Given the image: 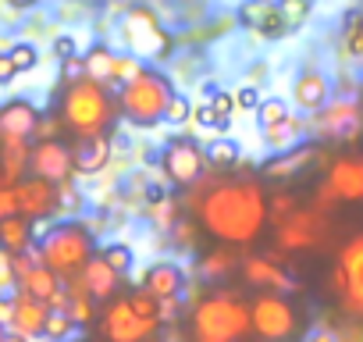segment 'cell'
Segmentation results:
<instances>
[{
    "mask_svg": "<svg viewBox=\"0 0 363 342\" xmlns=\"http://www.w3.org/2000/svg\"><path fill=\"white\" fill-rule=\"evenodd\" d=\"M267 193L253 179H228L200 197V225L225 246H250L267 228Z\"/></svg>",
    "mask_w": 363,
    "mask_h": 342,
    "instance_id": "cell-1",
    "label": "cell"
},
{
    "mask_svg": "<svg viewBox=\"0 0 363 342\" xmlns=\"http://www.w3.org/2000/svg\"><path fill=\"white\" fill-rule=\"evenodd\" d=\"M114 96L107 86L93 82V79H75V82H65V93H61V104H57V118L61 125L79 136V139H89V136H107L111 121H114Z\"/></svg>",
    "mask_w": 363,
    "mask_h": 342,
    "instance_id": "cell-2",
    "label": "cell"
},
{
    "mask_svg": "<svg viewBox=\"0 0 363 342\" xmlns=\"http://www.w3.org/2000/svg\"><path fill=\"white\" fill-rule=\"evenodd\" d=\"M193 342H242L250 335V303L235 292H207L189 310Z\"/></svg>",
    "mask_w": 363,
    "mask_h": 342,
    "instance_id": "cell-3",
    "label": "cell"
},
{
    "mask_svg": "<svg viewBox=\"0 0 363 342\" xmlns=\"http://www.w3.org/2000/svg\"><path fill=\"white\" fill-rule=\"evenodd\" d=\"M36 253H40V264H47L54 275H61L65 282L75 278L86 260L96 253V236L86 221L79 218H65V221H54L50 228L40 232L36 239Z\"/></svg>",
    "mask_w": 363,
    "mask_h": 342,
    "instance_id": "cell-4",
    "label": "cell"
},
{
    "mask_svg": "<svg viewBox=\"0 0 363 342\" xmlns=\"http://www.w3.org/2000/svg\"><path fill=\"white\" fill-rule=\"evenodd\" d=\"M174 93H178V89H174V82H171L164 72L143 65V68L121 86V93H118V111L125 114L128 125H135V128H153V125L164 121L167 104H171Z\"/></svg>",
    "mask_w": 363,
    "mask_h": 342,
    "instance_id": "cell-5",
    "label": "cell"
},
{
    "mask_svg": "<svg viewBox=\"0 0 363 342\" xmlns=\"http://www.w3.org/2000/svg\"><path fill=\"white\" fill-rule=\"evenodd\" d=\"M250 331L260 342H299L303 314L289 292H257L250 299Z\"/></svg>",
    "mask_w": 363,
    "mask_h": 342,
    "instance_id": "cell-6",
    "label": "cell"
},
{
    "mask_svg": "<svg viewBox=\"0 0 363 342\" xmlns=\"http://www.w3.org/2000/svg\"><path fill=\"white\" fill-rule=\"evenodd\" d=\"M331 289L338 307L363 324V232H352L338 253H335V267H331Z\"/></svg>",
    "mask_w": 363,
    "mask_h": 342,
    "instance_id": "cell-7",
    "label": "cell"
},
{
    "mask_svg": "<svg viewBox=\"0 0 363 342\" xmlns=\"http://www.w3.org/2000/svg\"><path fill=\"white\" fill-rule=\"evenodd\" d=\"M331 200L363 204V150H345V153H338V157L328 164L313 207H317V211H328Z\"/></svg>",
    "mask_w": 363,
    "mask_h": 342,
    "instance_id": "cell-8",
    "label": "cell"
},
{
    "mask_svg": "<svg viewBox=\"0 0 363 342\" xmlns=\"http://www.w3.org/2000/svg\"><path fill=\"white\" fill-rule=\"evenodd\" d=\"M121 36H125L128 54L146 57V61H160V57L171 50L167 29L160 26V18H157L146 4H135V8L125 11V18H121Z\"/></svg>",
    "mask_w": 363,
    "mask_h": 342,
    "instance_id": "cell-9",
    "label": "cell"
},
{
    "mask_svg": "<svg viewBox=\"0 0 363 342\" xmlns=\"http://www.w3.org/2000/svg\"><path fill=\"white\" fill-rule=\"evenodd\" d=\"M160 171L164 179L178 189H189L203 179L207 171V153L196 139H186V136H174L167 139V146L160 150Z\"/></svg>",
    "mask_w": 363,
    "mask_h": 342,
    "instance_id": "cell-10",
    "label": "cell"
},
{
    "mask_svg": "<svg viewBox=\"0 0 363 342\" xmlns=\"http://www.w3.org/2000/svg\"><path fill=\"white\" fill-rule=\"evenodd\" d=\"M328 236V218L317 207H299L292 218L274 225V246L281 253H306L317 250Z\"/></svg>",
    "mask_w": 363,
    "mask_h": 342,
    "instance_id": "cell-11",
    "label": "cell"
},
{
    "mask_svg": "<svg viewBox=\"0 0 363 342\" xmlns=\"http://www.w3.org/2000/svg\"><path fill=\"white\" fill-rule=\"evenodd\" d=\"M310 128L317 139H328V143H356L363 136V107L356 100L324 104L310 118Z\"/></svg>",
    "mask_w": 363,
    "mask_h": 342,
    "instance_id": "cell-12",
    "label": "cell"
},
{
    "mask_svg": "<svg viewBox=\"0 0 363 342\" xmlns=\"http://www.w3.org/2000/svg\"><path fill=\"white\" fill-rule=\"evenodd\" d=\"M96 328L104 335V342H150L157 335V324L143 321L125 296H114L107 299V307L100 310L96 317Z\"/></svg>",
    "mask_w": 363,
    "mask_h": 342,
    "instance_id": "cell-13",
    "label": "cell"
},
{
    "mask_svg": "<svg viewBox=\"0 0 363 342\" xmlns=\"http://www.w3.org/2000/svg\"><path fill=\"white\" fill-rule=\"evenodd\" d=\"M29 175H40V179L54 182V186L72 182V175H75L72 146L61 143V139H36L33 143V157H29Z\"/></svg>",
    "mask_w": 363,
    "mask_h": 342,
    "instance_id": "cell-14",
    "label": "cell"
},
{
    "mask_svg": "<svg viewBox=\"0 0 363 342\" xmlns=\"http://www.w3.org/2000/svg\"><path fill=\"white\" fill-rule=\"evenodd\" d=\"M15 197H18V214L29 218L33 225L43 218H54L61 211V186H54L40 175H26L22 182H15Z\"/></svg>",
    "mask_w": 363,
    "mask_h": 342,
    "instance_id": "cell-15",
    "label": "cell"
},
{
    "mask_svg": "<svg viewBox=\"0 0 363 342\" xmlns=\"http://www.w3.org/2000/svg\"><path fill=\"white\" fill-rule=\"evenodd\" d=\"M239 271H242L246 285L257 289V292H292V289H296L292 275H289L278 260H271V257H264V253L242 257V267H239Z\"/></svg>",
    "mask_w": 363,
    "mask_h": 342,
    "instance_id": "cell-16",
    "label": "cell"
},
{
    "mask_svg": "<svg viewBox=\"0 0 363 342\" xmlns=\"http://www.w3.org/2000/svg\"><path fill=\"white\" fill-rule=\"evenodd\" d=\"M317 153H320L317 143H296L289 150H274V157H267L260 164V171L267 179H274V182H289V179L303 175V171L317 160Z\"/></svg>",
    "mask_w": 363,
    "mask_h": 342,
    "instance_id": "cell-17",
    "label": "cell"
},
{
    "mask_svg": "<svg viewBox=\"0 0 363 342\" xmlns=\"http://www.w3.org/2000/svg\"><path fill=\"white\" fill-rule=\"evenodd\" d=\"M40 111L33 100H8L0 104V139H36L40 128Z\"/></svg>",
    "mask_w": 363,
    "mask_h": 342,
    "instance_id": "cell-18",
    "label": "cell"
},
{
    "mask_svg": "<svg viewBox=\"0 0 363 342\" xmlns=\"http://www.w3.org/2000/svg\"><path fill=\"white\" fill-rule=\"evenodd\" d=\"M18 292L47 303V307H61L65 303V278L54 275L47 264H33L22 278H18Z\"/></svg>",
    "mask_w": 363,
    "mask_h": 342,
    "instance_id": "cell-19",
    "label": "cell"
},
{
    "mask_svg": "<svg viewBox=\"0 0 363 342\" xmlns=\"http://www.w3.org/2000/svg\"><path fill=\"white\" fill-rule=\"evenodd\" d=\"M143 289L153 292L157 299H178L186 292V271L174 260H153L146 271H143Z\"/></svg>",
    "mask_w": 363,
    "mask_h": 342,
    "instance_id": "cell-20",
    "label": "cell"
},
{
    "mask_svg": "<svg viewBox=\"0 0 363 342\" xmlns=\"http://www.w3.org/2000/svg\"><path fill=\"white\" fill-rule=\"evenodd\" d=\"M82 285H86V292L96 299V303H107V299H114L118 296V285H121V275L100 257V253H93L89 260H86V267L75 275Z\"/></svg>",
    "mask_w": 363,
    "mask_h": 342,
    "instance_id": "cell-21",
    "label": "cell"
},
{
    "mask_svg": "<svg viewBox=\"0 0 363 342\" xmlns=\"http://www.w3.org/2000/svg\"><path fill=\"white\" fill-rule=\"evenodd\" d=\"M47 317H50V307L47 303H40V299H33L26 292H15V317H11V328L8 331H18L29 342L33 338H43Z\"/></svg>",
    "mask_w": 363,
    "mask_h": 342,
    "instance_id": "cell-22",
    "label": "cell"
},
{
    "mask_svg": "<svg viewBox=\"0 0 363 342\" xmlns=\"http://www.w3.org/2000/svg\"><path fill=\"white\" fill-rule=\"evenodd\" d=\"M72 157H75V175H100L114 157V146L107 136H89L72 146Z\"/></svg>",
    "mask_w": 363,
    "mask_h": 342,
    "instance_id": "cell-23",
    "label": "cell"
},
{
    "mask_svg": "<svg viewBox=\"0 0 363 342\" xmlns=\"http://www.w3.org/2000/svg\"><path fill=\"white\" fill-rule=\"evenodd\" d=\"M328 96H331V86H328V79H324L320 72L306 68V72L296 75V82H292V104H296L299 111L317 114V111L328 104Z\"/></svg>",
    "mask_w": 363,
    "mask_h": 342,
    "instance_id": "cell-24",
    "label": "cell"
},
{
    "mask_svg": "<svg viewBox=\"0 0 363 342\" xmlns=\"http://www.w3.org/2000/svg\"><path fill=\"white\" fill-rule=\"evenodd\" d=\"M118 65H121V54H114L104 43H93L82 57V75L107 86V89H118Z\"/></svg>",
    "mask_w": 363,
    "mask_h": 342,
    "instance_id": "cell-25",
    "label": "cell"
},
{
    "mask_svg": "<svg viewBox=\"0 0 363 342\" xmlns=\"http://www.w3.org/2000/svg\"><path fill=\"white\" fill-rule=\"evenodd\" d=\"M61 307L68 310V317L75 321V328H89L100 317V303L86 292V285L79 278H68L65 282V303Z\"/></svg>",
    "mask_w": 363,
    "mask_h": 342,
    "instance_id": "cell-26",
    "label": "cell"
},
{
    "mask_svg": "<svg viewBox=\"0 0 363 342\" xmlns=\"http://www.w3.org/2000/svg\"><path fill=\"white\" fill-rule=\"evenodd\" d=\"M29 157H33V139H0V164H4L11 186L29 175Z\"/></svg>",
    "mask_w": 363,
    "mask_h": 342,
    "instance_id": "cell-27",
    "label": "cell"
},
{
    "mask_svg": "<svg viewBox=\"0 0 363 342\" xmlns=\"http://www.w3.org/2000/svg\"><path fill=\"white\" fill-rule=\"evenodd\" d=\"M36 246V232H33V221L15 214L8 221H0V250H8V253H26Z\"/></svg>",
    "mask_w": 363,
    "mask_h": 342,
    "instance_id": "cell-28",
    "label": "cell"
},
{
    "mask_svg": "<svg viewBox=\"0 0 363 342\" xmlns=\"http://www.w3.org/2000/svg\"><path fill=\"white\" fill-rule=\"evenodd\" d=\"M242 267V257L232 250V246H218V250H211L207 257H200V275L207 278V282H218V278H232L235 271Z\"/></svg>",
    "mask_w": 363,
    "mask_h": 342,
    "instance_id": "cell-29",
    "label": "cell"
},
{
    "mask_svg": "<svg viewBox=\"0 0 363 342\" xmlns=\"http://www.w3.org/2000/svg\"><path fill=\"white\" fill-rule=\"evenodd\" d=\"M203 153H207V164H211L214 171H232V167L239 164V157H242V146H239L232 136H221V139H214Z\"/></svg>",
    "mask_w": 363,
    "mask_h": 342,
    "instance_id": "cell-30",
    "label": "cell"
},
{
    "mask_svg": "<svg viewBox=\"0 0 363 342\" xmlns=\"http://www.w3.org/2000/svg\"><path fill=\"white\" fill-rule=\"evenodd\" d=\"M289 118H292V107H289L285 100H278V96L260 100V107H257V125H260V132H271V128H278V125L289 121Z\"/></svg>",
    "mask_w": 363,
    "mask_h": 342,
    "instance_id": "cell-31",
    "label": "cell"
},
{
    "mask_svg": "<svg viewBox=\"0 0 363 342\" xmlns=\"http://www.w3.org/2000/svg\"><path fill=\"white\" fill-rule=\"evenodd\" d=\"M125 299H128V307H132L143 321H150V324H157V328L164 324V321H160V299H157L153 292H146L143 285H139V289H132Z\"/></svg>",
    "mask_w": 363,
    "mask_h": 342,
    "instance_id": "cell-32",
    "label": "cell"
},
{
    "mask_svg": "<svg viewBox=\"0 0 363 342\" xmlns=\"http://www.w3.org/2000/svg\"><path fill=\"white\" fill-rule=\"evenodd\" d=\"M150 221H153V228H160V232H171L174 225H178V204H174V197H160V200H153L150 204Z\"/></svg>",
    "mask_w": 363,
    "mask_h": 342,
    "instance_id": "cell-33",
    "label": "cell"
},
{
    "mask_svg": "<svg viewBox=\"0 0 363 342\" xmlns=\"http://www.w3.org/2000/svg\"><path fill=\"white\" fill-rule=\"evenodd\" d=\"M72 331H75V321L68 317V310H65V307H50V317H47L43 338H47V342H65Z\"/></svg>",
    "mask_w": 363,
    "mask_h": 342,
    "instance_id": "cell-34",
    "label": "cell"
},
{
    "mask_svg": "<svg viewBox=\"0 0 363 342\" xmlns=\"http://www.w3.org/2000/svg\"><path fill=\"white\" fill-rule=\"evenodd\" d=\"M303 204H299V197L296 193H289V189H281V193H274L271 200H267V221H285V218H292L296 211H299Z\"/></svg>",
    "mask_w": 363,
    "mask_h": 342,
    "instance_id": "cell-35",
    "label": "cell"
},
{
    "mask_svg": "<svg viewBox=\"0 0 363 342\" xmlns=\"http://www.w3.org/2000/svg\"><path fill=\"white\" fill-rule=\"evenodd\" d=\"M100 257H104V260H107L121 278H125V275L132 271V264H135V253H132V246H128V243H107V246L100 250Z\"/></svg>",
    "mask_w": 363,
    "mask_h": 342,
    "instance_id": "cell-36",
    "label": "cell"
},
{
    "mask_svg": "<svg viewBox=\"0 0 363 342\" xmlns=\"http://www.w3.org/2000/svg\"><path fill=\"white\" fill-rule=\"evenodd\" d=\"M278 11L289 22V29H299L310 18V11H313V0H278Z\"/></svg>",
    "mask_w": 363,
    "mask_h": 342,
    "instance_id": "cell-37",
    "label": "cell"
},
{
    "mask_svg": "<svg viewBox=\"0 0 363 342\" xmlns=\"http://www.w3.org/2000/svg\"><path fill=\"white\" fill-rule=\"evenodd\" d=\"M274 8V0H246V4L239 8V22L246 26V29H253L257 33V26L267 18V11Z\"/></svg>",
    "mask_w": 363,
    "mask_h": 342,
    "instance_id": "cell-38",
    "label": "cell"
},
{
    "mask_svg": "<svg viewBox=\"0 0 363 342\" xmlns=\"http://www.w3.org/2000/svg\"><path fill=\"white\" fill-rule=\"evenodd\" d=\"M342 43H345V54H349V57H363V15H352V18L345 22Z\"/></svg>",
    "mask_w": 363,
    "mask_h": 342,
    "instance_id": "cell-39",
    "label": "cell"
},
{
    "mask_svg": "<svg viewBox=\"0 0 363 342\" xmlns=\"http://www.w3.org/2000/svg\"><path fill=\"white\" fill-rule=\"evenodd\" d=\"M8 57H11V65H15L18 75H22V72H33V68L40 65V54H36L33 43H15V47L8 50Z\"/></svg>",
    "mask_w": 363,
    "mask_h": 342,
    "instance_id": "cell-40",
    "label": "cell"
},
{
    "mask_svg": "<svg viewBox=\"0 0 363 342\" xmlns=\"http://www.w3.org/2000/svg\"><path fill=\"white\" fill-rule=\"evenodd\" d=\"M189 118H193V104H189V96H186V93H174L171 104H167L164 121H167V125H186Z\"/></svg>",
    "mask_w": 363,
    "mask_h": 342,
    "instance_id": "cell-41",
    "label": "cell"
},
{
    "mask_svg": "<svg viewBox=\"0 0 363 342\" xmlns=\"http://www.w3.org/2000/svg\"><path fill=\"white\" fill-rule=\"evenodd\" d=\"M232 96H235V111H239V114H257V107H260V89H257V86L246 82V86H239Z\"/></svg>",
    "mask_w": 363,
    "mask_h": 342,
    "instance_id": "cell-42",
    "label": "cell"
},
{
    "mask_svg": "<svg viewBox=\"0 0 363 342\" xmlns=\"http://www.w3.org/2000/svg\"><path fill=\"white\" fill-rule=\"evenodd\" d=\"M207 104L214 107V114H218V118H221L225 125H228V121L235 118V96H232V93H225V89H214Z\"/></svg>",
    "mask_w": 363,
    "mask_h": 342,
    "instance_id": "cell-43",
    "label": "cell"
},
{
    "mask_svg": "<svg viewBox=\"0 0 363 342\" xmlns=\"http://www.w3.org/2000/svg\"><path fill=\"white\" fill-rule=\"evenodd\" d=\"M18 289V278H15V253L0 250V292H11Z\"/></svg>",
    "mask_w": 363,
    "mask_h": 342,
    "instance_id": "cell-44",
    "label": "cell"
},
{
    "mask_svg": "<svg viewBox=\"0 0 363 342\" xmlns=\"http://www.w3.org/2000/svg\"><path fill=\"white\" fill-rule=\"evenodd\" d=\"M193 121H196L200 128H225V121L214 114V107H211V104H200V107H193Z\"/></svg>",
    "mask_w": 363,
    "mask_h": 342,
    "instance_id": "cell-45",
    "label": "cell"
},
{
    "mask_svg": "<svg viewBox=\"0 0 363 342\" xmlns=\"http://www.w3.org/2000/svg\"><path fill=\"white\" fill-rule=\"evenodd\" d=\"M18 214V197H15V186H4L0 189V221H8Z\"/></svg>",
    "mask_w": 363,
    "mask_h": 342,
    "instance_id": "cell-46",
    "label": "cell"
},
{
    "mask_svg": "<svg viewBox=\"0 0 363 342\" xmlns=\"http://www.w3.org/2000/svg\"><path fill=\"white\" fill-rule=\"evenodd\" d=\"M54 57H57L61 65L72 61V57H79V54H75V40H72V36H57V40H54Z\"/></svg>",
    "mask_w": 363,
    "mask_h": 342,
    "instance_id": "cell-47",
    "label": "cell"
},
{
    "mask_svg": "<svg viewBox=\"0 0 363 342\" xmlns=\"http://www.w3.org/2000/svg\"><path fill=\"white\" fill-rule=\"evenodd\" d=\"M15 317V292H0V328H11Z\"/></svg>",
    "mask_w": 363,
    "mask_h": 342,
    "instance_id": "cell-48",
    "label": "cell"
},
{
    "mask_svg": "<svg viewBox=\"0 0 363 342\" xmlns=\"http://www.w3.org/2000/svg\"><path fill=\"white\" fill-rule=\"evenodd\" d=\"M15 75H18V72H15L11 57H8V54H0V86H8V82H11Z\"/></svg>",
    "mask_w": 363,
    "mask_h": 342,
    "instance_id": "cell-49",
    "label": "cell"
},
{
    "mask_svg": "<svg viewBox=\"0 0 363 342\" xmlns=\"http://www.w3.org/2000/svg\"><path fill=\"white\" fill-rule=\"evenodd\" d=\"M306 342H342V335H338V331H331V328H320V331L306 335Z\"/></svg>",
    "mask_w": 363,
    "mask_h": 342,
    "instance_id": "cell-50",
    "label": "cell"
},
{
    "mask_svg": "<svg viewBox=\"0 0 363 342\" xmlns=\"http://www.w3.org/2000/svg\"><path fill=\"white\" fill-rule=\"evenodd\" d=\"M4 4H11V8H33V4H40V0H4Z\"/></svg>",
    "mask_w": 363,
    "mask_h": 342,
    "instance_id": "cell-51",
    "label": "cell"
},
{
    "mask_svg": "<svg viewBox=\"0 0 363 342\" xmlns=\"http://www.w3.org/2000/svg\"><path fill=\"white\" fill-rule=\"evenodd\" d=\"M4 342H29V338H26V335H18V331H8V335H4Z\"/></svg>",
    "mask_w": 363,
    "mask_h": 342,
    "instance_id": "cell-52",
    "label": "cell"
},
{
    "mask_svg": "<svg viewBox=\"0 0 363 342\" xmlns=\"http://www.w3.org/2000/svg\"><path fill=\"white\" fill-rule=\"evenodd\" d=\"M4 186H11V182H8V171H4V164H0V189H4Z\"/></svg>",
    "mask_w": 363,
    "mask_h": 342,
    "instance_id": "cell-53",
    "label": "cell"
},
{
    "mask_svg": "<svg viewBox=\"0 0 363 342\" xmlns=\"http://www.w3.org/2000/svg\"><path fill=\"white\" fill-rule=\"evenodd\" d=\"M4 335H8V328H0V342H4Z\"/></svg>",
    "mask_w": 363,
    "mask_h": 342,
    "instance_id": "cell-54",
    "label": "cell"
}]
</instances>
